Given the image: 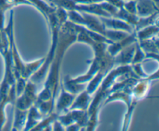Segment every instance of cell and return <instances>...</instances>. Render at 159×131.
Wrapping results in <instances>:
<instances>
[{"mask_svg":"<svg viewBox=\"0 0 159 131\" xmlns=\"http://www.w3.org/2000/svg\"><path fill=\"white\" fill-rule=\"evenodd\" d=\"M137 15L147 17L158 12V6L153 0H137Z\"/></svg>","mask_w":159,"mask_h":131,"instance_id":"cell-1","label":"cell"},{"mask_svg":"<svg viewBox=\"0 0 159 131\" xmlns=\"http://www.w3.org/2000/svg\"><path fill=\"white\" fill-rule=\"evenodd\" d=\"M100 19L105 26L110 27L114 30L126 31L130 33H131L132 31H133L132 25L129 24L128 23L120 20V19H110L109 17H102Z\"/></svg>","mask_w":159,"mask_h":131,"instance_id":"cell-2","label":"cell"},{"mask_svg":"<svg viewBox=\"0 0 159 131\" xmlns=\"http://www.w3.org/2000/svg\"><path fill=\"white\" fill-rule=\"evenodd\" d=\"M135 49H136V48H135V46L134 45H130V47H127L116 57V59H115V62L124 64L130 62L132 60V59H133L134 54L135 52Z\"/></svg>","mask_w":159,"mask_h":131,"instance_id":"cell-3","label":"cell"},{"mask_svg":"<svg viewBox=\"0 0 159 131\" xmlns=\"http://www.w3.org/2000/svg\"><path fill=\"white\" fill-rule=\"evenodd\" d=\"M90 97L89 94L87 91L83 92L79 95V98H77L74 104L71 105V109H85L88 106L89 102Z\"/></svg>","mask_w":159,"mask_h":131,"instance_id":"cell-4","label":"cell"},{"mask_svg":"<svg viewBox=\"0 0 159 131\" xmlns=\"http://www.w3.org/2000/svg\"><path fill=\"white\" fill-rule=\"evenodd\" d=\"M75 95H71L70 94H67L66 92H65V90H62L61 95L60 99H59L58 103H57V111H61L63 109H65V108L68 107L72 101L74 100Z\"/></svg>","mask_w":159,"mask_h":131,"instance_id":"cell-5","label":"cell"},{"mask_svg":"<svg viewBox=\"0 0 159 131\" xmlns=\"http://www.w3.org/2000/svg\"><path fill=\"white\" fill-rule=\"evenodd\" d=\"M158 31V28L157 26H147L144 28L143 30L140 31L138 33V37L139 38L140 41L146 40V39H149L151 37L154 36V34H157Z\"/></svg>","mask_w":159,"mask_h":131,"instance_id":"cell-6","label":"cell"},{"mask_svg":"<svg viewBox=\"0 0 159 131\" xmlns=\"http://www.w3.org/2000/svg\"><path fill=\"white\" fill-rule=\"evenodd\" d=\"M44 1H48L55 7L63 8L67 10L75 9L76 5L73 0H44Z\"/></svg>","mask_w":159,"mask_h":131,"instance_id":"cell-7","label":"cell"},{"mask_svg":"<svg viewBox=\"0 0 159 131\" xmlns=\"http://www.w3.org/2000/svg\"><path fill=\"white\" fill-rule=\"evenodd\" d=\"M137 0H128V1H124V9L126 11L131 14L137 15V7H136Z\"/></svg>","mask_w":159,"mask_h":131,"instance_id":"cell-8","label":"cell"},{"mask_svg":"<svg viewBox=\"0 0 159 131\" xmlns=\"http://www.w3.org/2000/svg\"><path fill=\"white\" fill-rule=\"evenodd\" d=\"M135 51H136V53H135L134 56H133L134 59L132 60L133 64L138 63L140 61H141L144 58V52H143V51L141 50V48H140V46L138 44H137V48H136V49H135Z\"/></svg>","mask_w":159,"mask_h":131,"instance_id":"cell-9","label":"cell"},{"mask_svg":"<svg viewBox=\"0 0 159 131\" xmlns=\"http://www.w3.org/2000/svg\"><path fill=\"white\" fill-rule=\"evenodd\" d=\"M75 4L80 5H89L94 4V3H99L104 0H73Z\"/></svg>","mask_w":159,"mask_h":131,"instance_id":"cell-10","label":"cell"},{"mask_svg":"<svg viewBox=\"0 0 159 131\" xmlns=\"http://www.w3.org/2000/svg\"><path fill=\"white\" fill-rule=\"evenodd\" d=\"M106 1L110 3V4L113 5V6H115L117 9H120L124 6V0H106Z\"/></svg>","mask_w":159,"mask_h":131,"instance_id":"cell-11","label":"cell"},{"mask_svg":"<svg viewBox=\"0 0 159 131\" xmlns=\"http://www.w3.org/2000/svg\"><path fill=\"white\" fill-rule=\"evenodd\" d=\"M154 2H155V3H157V4H158V2H159V0H153Z\"/></svg>","mask_w":159,"mask_h":131,"instance_id":"cell-12","label":"cell"},{"mask_svg":"<svg viewBox=\"0 0 159 131\" xmlns=\"http://www.w3.org/2000/svg\"><path fill=\"white\" fill-rule=\"evenodd\" d=\"M124 1H128V0H124Z\"/></svg>","mask_w":159,"mask_h":131,"instance_id":"cell-13","label":"cell"}]
</instances>
